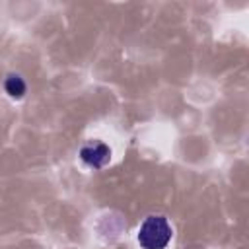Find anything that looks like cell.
Here are the masks:
<instances>
[{
  "mask_svg": "<svg viewBox=\"0 0 249 249\" xmlns=\"http://www.w3.org/2000/svg\"><path fill=\"white\" fill-rule=\"evenodd\" d=\"M171 226L165 216H148L138 230V243L144 249H165L171 241Z\"/></svg>",
  "mask_w": 249,
  "mask_h": 249,
  "instance_id": "obj_1",
  "label": "cell"
},
{
  "mask_svg": "<svg viewBox=\"0 0 249 249\" xmlns=\"http://www.w3.org/2000/svg\"><path fill=\"white\" fill-rule=\"evenodd\" d=\"M80 158L91 167H103L111 160V150L103 142H89L80 150Z\"/></svg>",
  "mask_w": 249,
  "mask_h": 249,
  "instance_id": "obj_2",
  "label": "cell"
},
{
  "mask_svg": "<svg viewBox=\"0 0 249 249\" xmlns=\"http://www.w3.org/2000/svg\"><path fill=\"white\" fill-rule=\"evenodd\" d=\"M4 88H6V91H8L12 97H16V99L23 97V93H25V82H23L19 76H14V74L6 78Z\"/></svg>",
  "mask_w": 249,
  "mask_h": 249,
  "instance_id": "obj_3",
  "label": "cell"
}]
</instances>
